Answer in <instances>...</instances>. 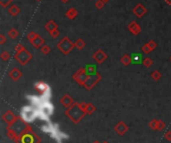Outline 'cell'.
<instances>
[{"label": "cell", "mask_w": 171, "mask_h": 143, "mask_svg": "<svg viewBox=\"0 0 171 143\" xmlns=\"http://www.w3.org/2000/svg\"><path fill=\"white\" fill-rule=\"evenodd\" d=\"M74 47H75L74 43H73V42L71 41L67 36L63 37L61 40L57 43V48H58L60 51L65 55H67L68 53H69Z\"/></svg>", "instance_id": "1"}, {"label": "cell", "mask_w": 171, "mask_h": 143, "mask_svg": "<svg viewBox=\"0 0 171 143\" xmlns=\"http://www.w3.org/2000/svg\"><path fill=\"white\" fill-rule=\"evenodd\" d=\"M31 57H32L31 54L25 48L23 50H21L20 52H16V53H15V59H17L22 65H24L26 62L29 61L31 59Z\"/></svg>", "instance_id": "2"}, {"label": "cell", "mask_w": 171, "mask_h": 143, "mask_svg": "<svg viewBox=\"0 0 171 143\" xmlns=\"http://www.w3.org/2000/svg\"><path fill=\"white\" fill-rule=\"evenodd\" d=\"M132 13H133L134 15H135L136 17L141 18V17H143L144 15H145L146 13H147V8H146L145 6H144L143 4L138 3L137 5H135V6L133 7Z\"/></svg>", "instance_id": "3"}, {"label": "cell", "mask_w": 171, "mask_h": 143, "mask_svg": "<svg viewBox=\"0 0 171 143\" xmlns=\"http://www.w3.org/2000/svg\"><path fill=\"white\" fill-rule=\"evenodd\" d=\"M127 28L133 35H138V34L141 32V26L139 25L136 21H131L129 24H128Z\"/></svg>", "instance_id": "4"}, {"label": "cell", "mask_w": 171, "mask_h": 143, "mask_svg": "<svg viewBox=\"0 0 171 143\" xmlns=\"http://www.w3.org/2000/svg\"><path fill=\"white\" fill-rule=\"evenodd\" d=\"M29 42L34 48H41V47L44 45V43H45V40H44L43 37L40 36L39 34H37V36H36L33 40H31Z\"/></svg>", "instance_id": "5"}, {"label": "cell", "mask_w": 171, "mask_h": 143, "mask_svg": "<svg viewBox=\"0 0 171 143\" xmlns=\"http://www.w3.org/2000/svg\"><path fill=\"white\" fill-rule=\"evenodd\" d=\"M93 58H94V60H95L96 62H98V63H102L104 61L105 59L107 58V55L106 53L103 51V50H101V49H98L97 51L94 53L93 55Z\"/></svg>", "instance_id": "6"}, {"label": "cell", "mask_w": 171, "mask_h": 143, "mask_svg": "<svg viewBox=\"0 0 171 143\" xmlns=\"http://www.w3.org/2000/svg\"><path fill=\"white\" fill-rule=\"evenodd\" d=\"M77 15H78V11H77V9L74 8V7H70V8L65 12V16H66L69 20L75 19V18L77 17Z\"/></svg>", "instance_id": "7"}, {"label": "cell", "mask_w": 171, "mask_h": 143, "mask_svg": "<svg viewBox=\"0 0 171 143\" xmlns=\"http://www.w3.org/2000/svg\"><path fill=\"white\" fill-rule=\"evenodd\" d=\"M44 28H45L46 31H48L49 33H51L52 31L58 29V24H57V23L53 20H49L48 22L45 24V26H44Z\"/></svg>", "instance_id": "8"}, {"label": "cell", "mask_w": 171, "mask_h": 143, "mask_svg": "<svg viewBox=\"0 0 171 143\" xmlns=\"http://www.w3.org/2000/svg\"><path fill=\"white\" fill-rule=\"evenodd\" d=\"M20 11H21L20 8L17 6V5H15V4H12L11 6L8 7V13L13 17L17 16V15L20 13Z\"/></svg>", "instance_id": "9"}, {"label": "cell", "mask_w": 171, "mask_h": 143, "mask_svg": "<svg viewBox=\"0 0 171 143\" xmlns=\"http://www.w3.org/2000/svg\"><path fill=\"white\" fill-rule=\"evenodd\" d=\"M35 88L37 91H39L40 93H44L48 90V86L47 84H45L44 82H38V83L35 84Z\"/></svg>", "instance_id": "10"}, {"label": "cell", "mask_w": 171, "mask_h": 143, "mask_svg": "<svg viewBox=\"0 0 171 143\" xmlns=\"http://www.w3.org/2000/svg\"><path fill=\"white\" fill-rule=\"evenodd\" d=\"M74 45H75V48H77L78 50H82L84 47H85V41L83 39H77L75 42H74Z\"/></svg>", "instance_id": "11"}, {"label": "cell", "mask_w": 171, "mask_h": 143, "mask_svg": "<svg viewBox=\"0 0 171 143\" xmlns=\"http://www.w3.org/2000/svg\"><path fill=\"white\" fill-rule=\"evenodd\" d=\"M75 78H76V79H78L77 81L79 82V83H80V79H81V80H82V82H83V81H85V80H86V75H85V72H84V70H83V69H81V70L78 71V73L75 75Z\"/></svg>", "instance_id": "12"}, {"label": "cell", "mask_w": 171, "mask_h": 143, "mask_svg": "<svg viewBox=\"0 0 171 143\" xmlns=\"http://www.w3.org/2000/svg\"><path fill=\"white\" fill-rule=\"evenodd\" d=\"M18 34H19V33H18V30H17L16 28H11L8 31V36L11 39H15L18 36Z\"/></svg>", "instance_id": "13"}, {"label": "cell", "mask_w": 171, "mask_h": 143, "mask_svg": "<svg viewBox=\"0 0 171 143\" xmlns=\"http://www.w3.org/2000/svg\"><path fill=\"white\" fill-rule=\"evenodd\" d=\"M20 75H21V73L19 72V70L16 69V68H15V69H13V70L11 71V73H10V76H11L13 79H15V80L19 78Z\"/></svg>", "instance_id": "14"}, {"label": "cell", "mask_w": 171, "mask_h": 143, "mask_svg": "<svg viewBox=\"0 0 171 143\" xmlns=\"http://www.w3.org/2000/svg\"><path fill=\"white\" fill-rule=\"evenodd\" d=\"M130 61H131V58L128 54L123 55V57L121 58V62H122L124 65H128L130 63Z\"/></svg>", "instance_id": "15"}, {"label": "cell", "mask_w": 171, "mask_h": 143, "mask_svg": "<svg viewBox=\"0 0 171 143\" xmlns=\"http://www.w3.org/2000/svg\"><path fill=\"white\" fill-rule=\"evenodd\" d=\"M94 6H95L96 9L101 10L102 8H104L105 3H104L103 1H102V0H96V2H95V4H94Z\"/></svg>", "instance_id": "16"}, {"label": "cell", "mask_w": 171, "mask_h": 143, "mask_svg": "<svg viewBox=\"0 0 171 143\" xmlns=\"http://www.w3.org/2000/svg\"><path fill=\"white\" fill-rule=\"evenodd\" d=\"M13 2V0H0V5H1V7H3V8H6V7H8L9 4H11Z\"/></svg>", "instance_id": "17"}, {"label": "cell", "mask_w": 171, "mask_h": 143, "mask_svg": "<svg viewBox=\"0 0 171 143\" xmlns=\"http://www.w3.org/2000/svg\"><path fill=\"white\" fill-rule=\"evenodd\" d=\"M40 49H41V52L43 54H48L49 52H50V47H49L48 45H46V44H44Z\"/></svg>", "instance_id": "18"}, {"label": "cell", "mask_w": 171, "mask_h": 143, "mask_svg": "<svg viewBox=\"0 0 171 143\" xmlns=\"http://www.w3.org/2000/svg\"><path fill=\"white\" fill-rule=\"evenodd\" d=\"M147 45H148V46L150 47L151 50H154V49L157 47V43H156V42H155L154 40H149L148 42H147Z\"/></svg>", "instance_id": "19"}, {"label": "cell", "mask_w": 171, "mask_h": 143, "mask_svg": "<svg viewBox=\"0 0 171 143\" xmlns=\"http://www.w3.org/2000/svg\"><path fill=\"white\" fill-rule=\"evenodd\" d=\"M37 34H38V33L34 32V31H31V32H29V33L27 34V39H28L29 41L33 40V39L35 38L36 36H37Z\"/></svg>", "instance_id": "20"}, {"label": "cell", "mask_w": 171, "mask_h": 143, "mask_svg": "<svg viewBox=\"0 0 171 143\" xmlns=\"http://www.w3.org/2000/svg\"><path fill=\"white\" fill-rule=\"evenodd\" d=\"M141 50L144 52V53H149V52H151V51H152V50L150 49V47H149L148 45H147V43H146V44H144L143 46H142Z\"/></svg>", "instance_id": "21"}, {"label": "cell", "mask_w": 171, "mask_h": 143, "mask_svg": "<svg viewBox=\"0 0 171 143\" xmlns=\"http://www.w3.org/2000/svg\"><path fill=\"white\" fill-rule=\"evenodd\" d=\"M9 57H10V54H9V52H7V51H3L1 53V58L3 60H8L9 59Z\"/></svg>", "instance_id": "22"}, {"label": "cell", "mask_w": 171, "mask_h": 143, "mask_svg": "<svg viewBox=\"0 0 171 143\" xmlns=\"http://www.w3.org/2000/svg\"><path fill=\"white\" fill-rule=\"evenodd\" d=\"M51 35L52 38H57V37H59L60 35V32H59V30L58 29H56V30H54V31H52L51 33H49Z\"/></svg>", "instance_id": "23"}, {"label": "cell", "mask_w": 171, "mask_h": 143, "mask_svg": "<svg viewBox=\"0 0 171 143\" xmlns=\"http://www.w3.org/2000/svg\"><path fill=\"white\" fill-rule=\"evenodd\" d=\"M23 49H24V46H23L21 43L16 44V46H15V53H16V52H20L21 50H23Z\"/></svg>", "instance_id": "24"}, {"label": "cell", "mask_w": 171, "mask_h": 143, "mask_svg": "<svg viewBox=\"0 0 171 143\" xmlns=\"http://www.w3.org/2000/svg\"><path fill=\"white\" fill-rule=\"evenodd\" d=\"M143 63H144V65H145L146 67H149V66L152 64V60L150 59V58H145Z\"/></svg>", "instance_id": "25"}, {"label": "cell", "mask_w": 171, "mask_h": 143, "mask_svg": "<svg viewBox=\"0 0 171 143\" xmlns=\"http://www.w3.org/2000/svg\"><path fill=\"white\" fill-rule=\"evenodd\" d=\"M23 143H32V137L31 136H24Z\"/></svg>", "instance_id": "26"}, {"label": "cell", "mask_w": 171, "mask_h": 143, "mask_svg": "<svg viewBox=\"0 0 171 143\" xmlns=\"http://www.w3.org/2000/svg\"><path fill=\"white\" fill-rule=\"evenodd\" d=\"M6 41V37L4 36V34H0V44H4Z\"/></svg>", "instance_id": "27"}, {"label": "cell", "mask_w": 171, "mask_h": 143, "mask_svg": "<svg viewBox=\"0 0 171 143\" xmlns=\"http://www.w3.org/2000/svg\"><path fill=\"white\" fill-rule=\"evenodd\" d=\"M154 77H155V78H156V79L159 77V74H158V73H157V71H155V73H154Z\"/></svg>", "instance_id": "28"}, {"label": "cell", "mask_w": 171, "mask_h": 143, "mask_svg": "<svg viewBox=\"0 0 171 143\" xmlns=\"http://www.w3.org/2000/svg\"><path fill=\"white\" fill-rule=\"evenodd\" d=\"M165 1V3L168 4V5H171V0H164Z\"/></svg>", "instance_id": "29"}, {"label": "cell", "mask_w": 171, "mask_h": 143, "mask_svg": "<svg viewBox=\"0 0 171 143\" xmlns=\"http://www.w3.org/2000/svg\"><path fill=\"white\" fill-rule=\"evenodd\" d=\"M60 1H61V2H62V3L66 4V3H68V2H69V0H60Z\"/></svg>", "instance_id": "30"}, {"label": "cell", "mask_w": 171, "mask_h": 143, "mask_svg": "<svg viewBox=\"0 0 171 143\" xmlns=\"http://www.w3.org/2000/svg\"><path fill=\"white\" fill-rule=\"evenodd\" d=\"M102 1H103V2H104V3H105V4H106V3H108V2L110 1V0H102Z\"/></svg>", "instance_id": "31"}, {"label": "cell", "mask_w": 171, "mask_h": 143, "mask_svg": "<svg viewBox=\"0 0 171 143\" xmlns=\"http://www.w3.org/2000/svg\"><path fill=\"white\" fill-rule=\"evenodd\" d=\"M35 1H41V0H35Z\"/></svg>", "instance_id": "32"}]
</instances>
